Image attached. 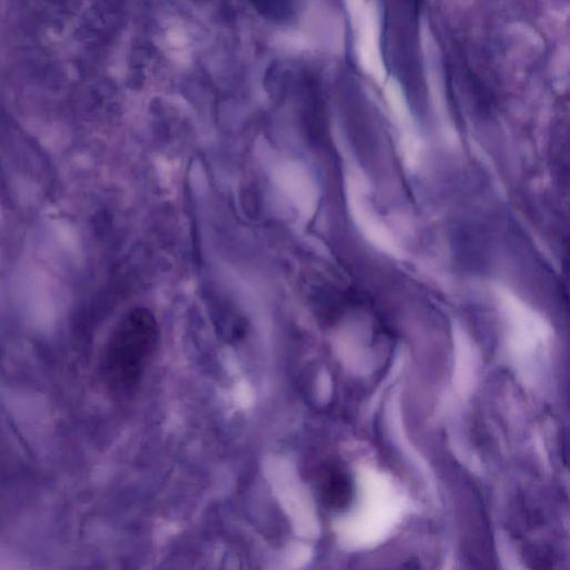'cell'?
Segmentation results:
<instances>
[{
    "label": "cell",
    "mask_w": 570,
    "mask_h": 570,
    "mask_svg": "<svg viewBox=\"0 0 570 570\" xmlns=\"http://www.w3.org/2000/svg\"><path fill=\"white\" fill-rule=\"evenodd\" d=\"M159 338V326L151 311L136 308L127 312L107 342L103 373L108 388L129 393L139 386L159 346Z\"/></svg>",
    "instance_id": "cell-1"
},
{
    "label": "cell",
    "mask_w": 570,
    "mask_h": 570,
    "mask_svg": "<svg viewBox=\"0 0 570 570\" xmlns=\"http://www.w3.org/2000/svg\"><path fill=\"white\" fill-rule=\"evenodd\" d=\"M498 300L505 320L507 346L518 369L537 370L552 343L553 332L540 314L507 291Z\"/></svg>",
    "instance_id": "cell-2"
},
{
    "label": "cell",
    "mask_w": 570,
    "mask_h": 570,
    "mask_svg": "<svg viewBox=\"0 0 570 570\" xmlns=\"http://www.w3.org/2000/svg\"><path fill=\"white\" fill-rule=\"evenodd\" d=\"M358 513L349 525V537L359 545L377 542L389 532L400 514L399 495L386 481H370Z\"/></svg>",
    "instance_id": "cell-3"
},
{
    "label": "cell",
    "mask_w": 570,
    "mask_h": 570,
    "mask_svg": "<svg viewBox=\"0 0 570 570\" xmlns=\"http://www.w3.org/2000/svg\"><path fill=\"white\" fill-rule=\"evenodd\" d=\"M455 338V385L460 393L473 390L478 372L477 350L467 333L460 328L454 332Z\"/></svg>",
    "instance_id": "cell-4"
},
{
    "label": "cell",
    "mask_w": 570,
    "mask_h": 570,
    "mask_svg": "<svg viewBox=\"0 0 570 570\" xmlns=\"http://www.w3.org/2000/svg\"><path fill=\"white\" fill-rule=\"evenodd\" d=\"M297 3H263L260 5L262 14L280 23L290 22L299 13Z\"/></svg>",
    "instance_id": "cell-5"
},
{
    "label": "cell",
    "mask_w": 570,
    "mask_h": 570,
    "mask_svg": "<svg viewBox=\"0 0 570 570\" xmlns=\"http://www.w3.org/2000/svg\"><path fill=\"white\" fill-rule=\"evenodd\" d=\"M318 392L320 398H323L324 400L330 397L331 382L330 378L327 376V373H324L323 377L321 378V382H319Z\"/></svg>",
    "instance_id": "cell-6"
}]
</instances>
